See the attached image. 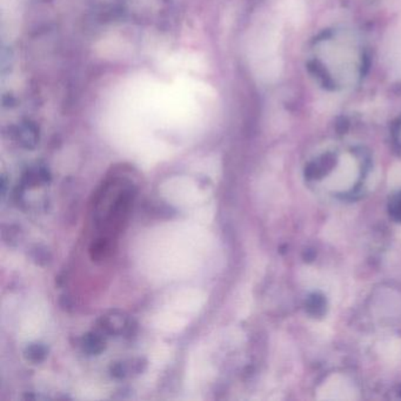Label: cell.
Returning a JSON list of instances; mask_svg holds the SVG:
<instances>
[{"label": "cell", "instance_id": "1", "mask_svg": "<svg viewBox=\"0 0 401 401\" xmlns=\"http://www.w3.org/2000/svg\"><path fill=\"white\" fill-rule=\"evenodd\" d=\"M98 324H99L100 329L103 332L111 334V336H117V334L123 333V331H130L132 329L125 318L121 316H116V314L101 317V319L99 320Z\"/></svg>", "mask_w": 401, "mask_h": 401}, {"label": "cell", "instance_id": "2", "mask_svg": "<svg viewBox=\"0 0 401 401\" xmlns=\"http://www.w3.org/2000/svg\"><path fill=\"white\" fill-rule=\"evenodd\" d=\"M114 248V241L110 238L99 237L93 241L89 247V256L93 261H103L110 256Z\"/></svg>", "mask_w": 401, "mask_h": 401}, {"label": "cell", "instance_id": "3", "mask_svg": "<svg viewBox=\"0 0 401 401\" xmlns=\"http://www.w3.org/2000/svg\"><path fill=\"white\" fill-rule=\"evenodd\" d=\"M82 346L86 353L97 356L105 350V340L98 333H87L82 338Z\"/></svg>", "mask_w": 401, "mask_h": 401}, {"label": "cell", "instance_id": "4", "mask_svg": "<svg viewBox=\"0 0 401 401\" xmlns=\"http://www.w3.org/2000/svg\"><path fill=\"white\" fill-rule=\"evenodd\" d=\"M25 357L32 363H41L48 357V348L41 344H31L25 350Z\"/></svg>", "mask_w": 401, "mask_h": 401}, {"label": "cell", "instance_id": "5", "mask_svg": "<svg viewBox=\"0 0 401 401\" xmlns=\"http://www.w3.org/2000/svg\"><path fill=\"white\" fill-rule=\"evenodd\" d=\"M288 16L291 18L292 23L298 25L302 23L305 17V5L302 0H291L288 6Z\"/></svg>", "mask_w": 401, "mask_h": 401}, {"label": "cell", "instance_id": "6", "mask_svg": "<svg viewBox=\"0 0 401 401\" xmlns=\"http://www.w3.org/2000/svg\"><path fill=\"white\" fill-rule=\"evenodd\" d=\"M32 257L35 259V263L41 266H45L51 260L50 252L46 248H41V247H35V250L32 252Z\"/></svg>", "mask_w": 401, "mask_h": 401}, {"label": "cell", "instance_id": "7", "mask_svg": "<svg viewBox=\"0 0 401 401\" xmlns=\"http://www.w3.org/2000/svg\"><path fill=\"white\" fill-rule=\"evenodd\" d=\"M128 373V368L123 363H114L111 366V375L116 379H123Z\"/></svg>", "mask_w": 401, "mask_h": 401}, {"label": "cell", "instance_id": "8", "mask_svg": "<svg viewBox=\"0 0 401 401\" xmlns=\"http://www.w3.org/2000/svg\"><path fill=\"white\" fill-rule=\"evenodd\" d=\"M391 207L392 214H395L398 219L401 220V196L400 198H398V199L395 200V202L392 204Z\"/></svg>", "mask_w": 401, "mask_h": 401}]
</instances>
